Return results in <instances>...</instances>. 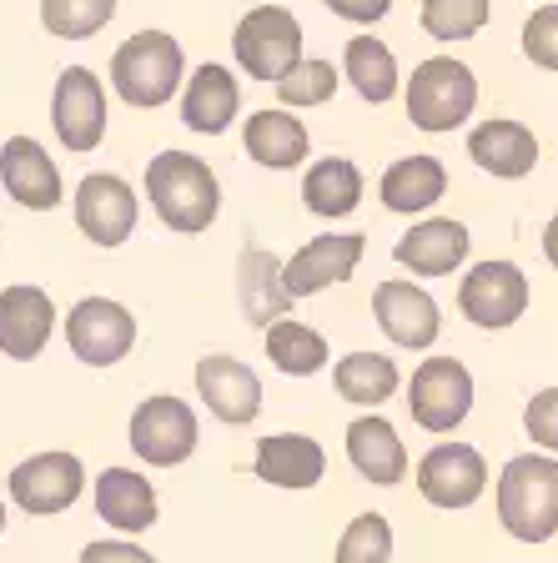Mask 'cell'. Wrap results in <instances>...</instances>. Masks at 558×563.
<instances>
[{
  "mask_svg": "<svg viewBox=\"0 0 558 563\" xmlns=\"http://www.w3.org/2000/svg\"><path fill=\"white\" fill-rule=\"evenodd\" d=\"M66 342L86 367H111L136 347V317L111 297H86L66 317Z\"/></svg>",
  "mask_w": 558,
  "mask_h": 563,
  "instance_id": "ba28073f",
  "label": "cell"
},
{
  "mask_svg": "<svg viewBox=\"0 0 558 563\" xmlns=\"http://www.w3.org/2000/svg\"><path fill=\"white\" fill-rule=\"evenodd\" d=\"M146 197L172 232H207L221 211V187L211 166L192 152H162L146 166Z\"/></svg>",
  "mask_w": 558,
  "mask_h": 563,
  "instance_id": "6da1fadb",
  "label": "cell"
},
{
  "mask_svg": "<svg viewBox=\"0 0 558 563\" xmlns=\"http://www.w3.org/2000/svg\"><path fill=\"white\" fill-rule=\"evenodd\" d=\"M468 227L453 222V217H428V222H418L413 232L397 236L393 257L403 262V267H413L418 277H448V272L458 267V262L468 257Z\"/></svg>",
  "mask_w": 558,
  "mask_h": 563,
  "instance_id": "d6986e66",
  "label": "cell"
},
{
  "mask_svg": "<svg viewBox=\"0 0 558 563\" xmlns=\"http://www.w3.org/2000/svg\"><path fill=\"white\" fill-rule=\"evenodd\" d=\"M96 514L121 533H146L156 523V488L131 468H106L96 478Z\"/></svg>",
  "mask_w": 558,
  "mask_h": 563,
  "instance_id": "cb8c5ba5",
  "label": "cell"
},
{
  "mask_svg": "<svg viewBox=\"0 0 558 563\" xmlns=\"http://www.w3.org/2000/svg\"><path fill=\"white\" fill-rule=\"evenodd\" d=\"M458 307L478 328H513L528 312V277L518 262H478L463 282H458Z\"/></svg>",
  "mask_w": 558,
  "mask_h": 563,
  "instance_id": "52a82bcc",
  "label": "cell"
},
{
  "mask_svg": "<svg viewBox=\"0 0 558 563\" xmlns=\"http://www.w3.org/2000/svg\"><path fill=\"white\" fill-rule=\"evenodd\" d=\"M81 563H156L146 549L136 543H121V539H101V543H86L81 549Z\"/></svg>",
  "mask_w": 558,
  "mask_h": 563,
  "instance_id": "74e56055",
  "label": "cell"
},
{
  "mask_svg": "<svg viewBox=\"0 0 558 563\" xmlns=\"http://www.w3.org/2000/svg\"><path fill=\"white\" fill-rule=\"evenodd\" d=\"M136 191L117 172H91L76 187V227L96 246H121L136 227Z\"/></svg>",
  "mask_w": 558,
  "mask_h": 563,
  "instance_id": "4fadbf2b",
  "label": "cell"
},
{
  "mask_svg": "<svg viewBox=\"0 0 558 563\" xmlns=\"http://www.w3.org/2000/svg\"><path fill=\"white\" fill-rule=\"evenodd\" d=\"M237 106H242V91H237V76L227 66H201L192 81H186L182 96V121L197 136H221V131L237 121Z\"/></svg>",
  "mask_w": 558,
  "mask_h": 563,
  "instance_id": "7402d4cb",
  "label": "cell"
},
{
  "mask_svg": "<svg viewBox=\"0 0 558 563\" xmlns=\"http://www.w3.org/2000/svg\"><path fill=\"white\" fill-rule=\"evenodd\" d=\"M242 141H247V156L272 166V172H287V166L307 162V146H313L307 126L292 111H252Z\"/></svg>",
  "mask_w": 558,
  "mask_h": 563,
  "instance_id": "d4e9b609",
  "label": "cell"
},
{
  "mask_svg": "<svg viewBox=\"0 0 558 563\" xmlns=\"http://www.w3.org/2000/svg\"><path fill=\"white\" fill-rule=\"evenodd\" d=\"M272 86H277L282 106H292V111H297V106H322V101H332V91H338V70H332V60L297 56Z\"/></svg>",
  "mask_w": 558,
  "mask_h": 563,
  "instance_id": "d6a6232c",
  "label": "cell"
},
{
  "mask_svg": "<svg viewBox=\"0 0 558 563\" xmlns=\"http://www.w3.org/2000/svg\"><path fill=\"white\" fill-rule=\"evenodd\" d=\"M0 528H6V498H0Z\"/></svg>",
  "mask_w": 558,
  "mask_h": 563,
  "instance_id": "60d3db41",
  "label": "cell"
},
{
  "mask_svg": "<svg viewBox=\"0 0 558 563\" xmlns=\"http://www.w3.org/2000/svg\"><path fill=\"white\" fill-rule=\"evenodd\" d=\"M544 257H548V262H554V267H558V217H554V222L544 227Z\"/></svg>",
  "mask_w": 558,
  "mask_h": 563,
  "instance_id": "ab89813d",
  "label": "cell"
},
{
  "mask_svg": "<svg viewBox=\"0 0 558 563\" xmlns=\"http://www.w3.org/2000/svg\"><path fill=\"white\" fill-rule=\"evenodd\" d=\"M332 383H338V393L348 402H358V408H378V402H387L397 393V363L393 357H383V352H348L338 363V373H332Z\"/></svg>",
  "mask_w": 558,
  "mask_h": 563,
  "instance_id": "f546056e",
  "label": "cell"
},
{
  "mask_svg": "<svg viewBox=\"0 0 558 563\" xmlns=\"http://www.w3.org/2000/svg\"><path fill=\"white\" fill-rule=\"evenodd\" d=\"M393 559V528L383 514H358L338 543V563H387Z\"/></svg>",
  "mask_w": 558,
  "mask_h": 563,
  "instance_id": "e575fe53",
  "label": "cell"
},
{
  "mask_svg": "<svg viewBox=\"0 0 558 563\" xmlns=\"http://www.w3.org/2000/svg\"><path fill=\"white\" fill-rule=\"evenodd\" d=\"M489 25V0H423V31L433 41H468Z\"/></svg>",
  "mask_w": 558,
  "mask_h": 563,
  "instance_id": "836d02e7",
  "label": "cell"
},
{
  "mask_svg": "<svg viewBox=\"0 0 558 563\" xmlns=\"http://www.w3.org/2000/svg\"><path fill=\"white\" fill-rule=\"evenodd\" d=\"M182 70H186L182 41H172L166 31H141L131 41H121L117 56H111V86H117V96L127 106L156 111L182 86Z\"/></svg>",
  "mask_w": 558,
  "mask_h": 563,
  "instance_id": "3957f363",
  "label": "cell"
},
{
  "mask_svg": "<svg viewBox=\"0 0 558 563\" xmlns=\"http://www.w3.org/2000/svg\"><path fill=\"white\" fill-rule=\"evenodd\" d=\"M197 393L211 408V418L232 422V428H242V422H252L262 412V383H256V373L247 363H237V357H227V352L197 363Z\"/></svg>",
  "mask_w": 558,
  "mask_h": 563,
  "instance_id": "2e32d148",
  "label": "cell"
},
{
  "mask_svg": "<svg viewBox=\"0 0 558 563\" xmlns=\"http://www.w3.org/2000/svg\"><path fill=\"white\" fill-rule=\"evenodd\" d=\"M348 457L352 468L378 488H393V483L407 478V453L397 443V428L378 412H362V418L348 422Z\"/></svg>",
  "mask_w": 558,
  "mask_h": 563,
  "instance_id": "ffe728a7",
  "label": "cell"
},
{
  "mask_svg": "<svg viewBox=\"0 0 558 563\" xmlns=\"http://www.w3.org/2000/svg\"><path fill=\"white\" fill-rule=\"evenodd\" d=\"M478 106V81L473 70L453 56H433L413 66L407 81V121L418 131H458Z\"/></svg>",
  "mask_w": 558,
  "mask_h": 563,
  "instance_id": "277c9868",
  "label": "cell"
},
{
  "mask_svg": "<svg viewBox=\"0 0 558 563\" xmlns=\"http://www.w3.org/2000/svg\"><path fill=\"white\" fill-rule=\"evenodd\" d=\"M499 523L518 543H548L558 533V457L518 453L499 473Z\"/></svg>",
  "mask_w": 558,
  "mask_h": 563,
  "instance_id": "7a4b0ae2",
  "label": "cell"
},
{
  "mask_svg": "<svg viewBox=\"0 0 558 563\" xmlns=\"http://www.w3.org/2000/svg\"><path fill=\"white\" fill-rule=\"evenodd\" d=\"M442 191H448V172H442L438 156H403L383 172L378 197H383L387 211L413 217V211H428L433 201H442Z\"/></svg>",
  "mask_w": 558,
  "mask_h": 563,
  "instance_id": "484cf974",
  "label": "cell"
},
{
  "mask_svg": "<svg viewBox=\"0 0 558 563\" xmlns=\"http://www.w3.org/2000/svg\"><path fill=\"white\" fill-rule=\"evenodd\" d=\"M51 117H56V136L66 152H96L106 136V91L96 81L91 66H66L56 81V101H51Z\"/></svg>",
  "mask_w": 558,
  "mask_h": 563,
  "instance_id": "8fae6325",
  "label": "cell"
},
{
  "mask_svg": "<svg viewBox=\"0 0 558 563\" xmlns=\"http://www.w3.org/2000/svg\"><path fill=\"white\" fill-rule=\"evenodd\" d=\"M524 428H528V438H534L538 448L558 453V387L534 393V402L524 408Z\"/></svg>",
  "mask_w": 558,
  "mask_h": 563,
  "instance_id": "8d00e7d4",
  "label": "cell"
},
{
  "mask_svg": "<svg viewBox=\"0 0 558 563\" xmlns=\"http://www.w3.org/2000/svg\"><path fill=\"white\" fill-rule=\"evenodd\" d=\"M292 292L282 287V262L262 246H247L242 252V312L252 328H267L272 317H287Z\"/></svg>",
  "mask_w": 558,
  "mask_h": 563,
  "instance_id": "4316f807",
  "label": "cell"
},
{
  "mask_svg": "<svg viewBox=\"0 0 558 563\" xmlns=\"http://www.w3.org/2000/svg\"><path fill=\"white\" fill-rule=\"evenodd\" d=\"M468 156H473L483 172L503 176V181H518V176H528L538 166V141L528 126H518V121H483V126H473V136H468Z\"/></svg>",
  "mask_w": 558,
  "mask_h": 563,
  "instance_id": "44dd1931",
  "label": "cell"
},
{
  "mask_svg": "<svg viewBox=\"0 0 558 563\" xmlns=\"http://www.w3.org/2000/svg\"><path fill=\"white\" fill-rule=\"evenodd\" d=\"M372 312H378V328L387 332V342L397 347H433L442 332L438 302L413 282H383L372 292Z\"/></svg>",
  "mask_w": 558,
  "mask_h": 563,
  "instance_id": "e0dca14e",
  "label": "cell"
},
{
  "mask_svg": "<svg viewBox=\"0 0 558 563\" xmlns=\"http://www.w3.org/2000/svg\"><path fill=\"white\" fill-rule=\"evenodd\" d=\"M131 448L152 468H176L197 453V412L182 398H146L131 412Z\"/></svg>",
  "mask_w": 558,
  "mask_h": 563,
  "instance_id": "9c48e42d",
  "label": "cell"
},
{
  "mask_svg": "<svg viewBox=\"0 0 558 563\" xmlns=\"http://www.w3.org/2000/svg\"><path fill=\"white\" fill-rule=\"evenodd\" d=\"M332 15H342V21H358V25H372L383 21L387 11H393V0H322Z\"/></svg>",
  "mask_w": 558,
  "mask_h": 563,
  "instance_id": "f35d334b",
  "label": "cell"
},
{
  "mask_svg": "<svg viewBox=\"0 0 558 563\" xmlns=\"http://www.w3.org/2000/svg\"><path fill=\"white\" fill-rule=\"evenodd\" d=\"M117 21V0H41V25L61 41H86Z\"/></svg>",
  "mask_w": 558,
  "mask_h": 563,
  "instance_id": "1f68e13d",
  "label": "cell"
},
{
  "mask_svg": "<svg viewBox=\"0 0 558 563\" xmlns=\"http://www.w3.org/2000/svg\"><path fill=\"white\" fill-rule=\"evenodd\" d=\"M327 457L307 433H277L256 443V478L272 488H313L322 483Z\"/></svg>",
  "mask_w": 558,
  "mask_h": 563,
  "instance_id": "603a6c76",
  "label": "cell"
},
{
  "mask_svg": "<svg viewBox=\"0 0 558 563\" xmlns=\"http://www.w3.org/2000/svg\"><path fill=\"white\" fill-rule=\"evenodd\" d=\"M232 51H237V66L252 81H277L282 70L303 56V25L282 5H256V11H247L237 21Z\"/></svg>",
  "mask_w": 558,
  "mask_h": 563,
  "instance_id": "5b68a950",
  "label": "cell"
},
{
  "mask_svg": "<svg viewBox=\"0 0 558 563\" xmlns=\"http://www.w3.org/2000/svg\"><path fill=\"white\" fill-rule=\"evenodd\" d=\"M362 262V236L348 232V236H313L303 252H292V262H282V287L297 297H313L332 282H348Z\"/></svg>",
  "mask_w": 558,
  "mask_h": 563,
  "instance_id": "5bb4252c",
  "label": "cell"
},
{
  "mask_svg": "<svg viewBox=\"0 0 558 563\" xmlns=\"http://www.w3.org/2000/svg\"><path fill=\"white\" fill-rule=\"evenodd\" d=\"M407 408L413 422L428 433H453L473 408V377L458 357H428L407 383Z\"/></svg>",
  "mask_w": 558,
  "mask_h": 563,
  "instance_id": "8992f818",
  "label": "cell"
},
{
  "mask_svg": "<svg viewBox=\"0 0 558 563\" xmlns=\"http://www.w3.org/2000/svg\"><path fill=\"white\" fill-rule=\"evenodd\" d=\"M0 187L11 191L21 207L51 211L61 201V172L46 156V146L31 136H11L0 146Z\"/></svg>",
  "mask_w": 558,
  "mask_h": 563,
  "instance_id": "ac0fdd59",
  "label": "cell"
},
{
  "mask_svg": "<svg viewBox=\"0 0 558 563\" xmlns=\"http://www.w3.org/2000/svg\"><path fill=\"white\" fill-rule=\"evenodd\" d=\"M524 56L544 70H558V5H538L524 25Z\"/></svg>",
  "mask_w": 558,
  "mask_h": 563,
  "instance_id": "d590c367",
  "label": "cell"
},
{
  "mask_svg": "<svg viewBox=\"0 0 558 563\" xmlns=\"http://www.w3.org/2000/svg\"><path fill=\"white\" fill-rule=\"evenodd\" d=\"M489 488V463L468 443H438L418 463V493L433 508H468Z\"/></svg>",
  "mask_w": 558,
  "mask_h": 563,
  "instance_id": "7c38bea8",
  "label": "cell"
},
{
  "mask_svg": "<svg viewBox=\"0 0 558 563\" xmlns=\"http://www.w3.org/2000/svg\"><path fill=\"white\" fill-rule=\"evenodd\" d=\"M267 357L277 363V373L287 377H313L327 363V338L313 332L297 317H272L267 322Z\"/></svg>",
  "mask_w": 558,
  "mask_h": 563,
  "instance_id": "f1b7e54d",
  "label": "cell"
},
{
  "mask_svg": "<svg viewBox=\"0 0 558 563\" xmlns=\"http://www.w3.org/2000/svg\"><path fill=\"white\" fill-rule=\"evenodd\" d=\"M86 488V468L76 453H35L21 468H11V504L21 514H66Z\"/></svg>",
  "mask_w": 558,
  "mask_h": 563,
  "instance_id": "30bf717a",
  "label": "cell"
},
{
  "mask_svg": "<svg viewBox=\"0 0 558 563\" xmlns=\"http://www.w3.org/2000/svg\"><path fill=\"white\" fill-rule=\"evenodd\" d=\"M56 328V307L41 287H6L0 292V352L11 363H35Z\"/></svg>",
  "mask_w": 558,
  "mask_h": 563,
  "instance_id": "9a60e30c",
  "label": "cell"
},
{
  "mask_svg": "<svg viewBox=\"0 0 558 563\" xmlns=\"http://www.w3.org/2000/svg\"><path fill=\"white\" fill-rule=\"evenodd\" d=\"M303 201L317 217H348L362 201V172L348 156H327L303 176Z\"/></svg>",
  "mask_w": 558,
  "mask_h": 563,
  "instance_id": "83f0119b",
  "label": "cell"
},
{
  "mask_svg": "<svg viewBox=\"0 0 558 563\" xmlns=\"http://www.w3.org/2000/svg\"><path fill=\"white\" fill-rule=\"evenodd\" d=\"M342 70H348V81L358 86L362 101L383 106L397 96V60L383 41H372V35H352L348 51H342Z\"/></svg>",
  "mask_w": 558,
  "mask_h": 563,
  "instance_id": "4dcf8cb0",
  "label": "cell"
}]
</instances>
